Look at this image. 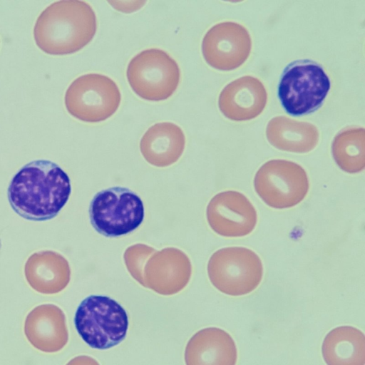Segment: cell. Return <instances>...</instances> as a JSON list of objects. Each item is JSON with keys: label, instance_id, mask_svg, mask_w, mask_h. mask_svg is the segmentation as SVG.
<instances>
[{"label": "cell", "instance_id": "2e32d148", "mask_svg": "<svg viewBox=\"0 0 365 365\" xmlns=\"http://www.w3.org/2000/svg\"><path fill=\"white\" fill-rule=\"evenodd\" d=\"M266 135L274 147L292 153L309 152L319 141V132L314 125L286 116L272 118L267 125Z\"/></svg>", "mask_w": 365, "mask_h": 365}, {"label": "cell", "instance_id": "277c9868", "mask_svg": "<svg viewBox=\"0 0 365 365\" xmlns=\"http://www.w3.org/2000/svg\"><path fill=\"white\" fill-rule=\"evenodd\" d=\"M89 217L93 227L107 237L125 235L143 222L141 198L130 189L112 187L97 192L91 201Z\"/></svg>", "mask_w": 365, "mask_h": 365}, {"label": "cell", "instance_id": "52a82bcc", "mask_svg": "<svg viewBox=\"0 0 365 365\" xmlns=\"http://www.w3.org/2000/svg\"><path fill=\"white\" fill-rule=\"evenodd\" d=\"M120 90L109 77L88 73L75 79L65 94L67 111L85 122L96 123L110 118L118 108Z\"/></svg>", "mask_w": 365, "mask_h": 365}, {"label": "cell", "instance_id": "5b68a950", "mask_svg": "<svg viewBox=\"0 0 365 365\" xmlns=\"http://www.w3.org/2000/svg\"><path fill=\"white\" fill-rule=\"evenodd\" d=\"M330 87L329 78L319 64L310 60H299L284 69L278 95L287 113L299 115L317 109Z\"/></svg>", "mask_w": 365, "mask_h": 365}, {"label": "cell", "instance_id": "7c38bea8", "mask_svg": "<svg viewBox=\"0 0 365 365\" xmlns=\"http://www.w3.org/2000/svg\"><path fill=\"white\" fill-rule=\"evenodd\" d=\"M267 101V93L263 83L257 78L245 76L230 82L222 90L218 106L226 118L244 121L258 116Z\"/></svg>", "mask_w": 365, "mask_h": 365}, {"label": "cell", "instance_id": "6da1fadb", "mask_svg": "<svg viewBox=\"0 0 365 365\" xmlns=\"http://www.w3.org/2000/svg\"><path fill=\"white\" fill-rule=\"evenodd\" d=\"M71 193L68 174L56 163L36 160L23 166L8 188L11 208L21 217L32 221L55 217Z\"/></svg>", "mask_w": 365, "mask_h": 365}, {"label": "cell", "instance_id": "9a60e30c", "mask_svg": "<svg viewBox=\"0 0 365 365\" xmlns=\"http://www.w3.org/2000/svg\"><path fill=\"white\" fill-rule=\"evenodd\" d=\"M24 274L33 289L41 294H53L66 287L70 271L63 257L53 251L43 250L28 258Z\"/></svg>", "mask_w": 365, "mask_h": 365}, {"label": "cell", "instance_id": "d6986e66", "mask_svg": "<svg viewBox=\"0 0 365 365\" xmlns=\"http://www.w3.org/2000/svg\"><path fill=\"white\" fill-rule=\"evenodd\" d=\"M333 157L339 167L349 173H356L365 167V130L349 128L338 133L332 143Z\"/></svg>", "mask_w": 365, "mask_h": 365}, {"label": "cell", "instance_id": "ba28073f", "mask_svg": "<svg viewBox=\"0 0 365 365\" xmlns=\"http://www.w3.org/2000/svg\"><path fill=\"white\" fill-rule=\"evenodd\" d=\"M262 274L259 256L242 247L218 250L209 264L212 283L220 292L230 296H242L254 291L261 282Z\"/></svg>", "mask_w": 365, "mask_h": 365}, {"label": "cell", "instance_id": "ac0fdd59", "mask_svg": "<svg viewBox=\"0 0 365 365\" xmlns=\"http://www.w3.org/2000/svg\"><path fill=\"white\" fill-rule=\"evenodd\" d=\"M185 135L176 124L158 123L150 127L140 140L144 156L152 162H167L177 158L185 145Z\"/></svg>", "mask_w": 365, "mask_h": 365}, {"label": "cell", "instance_id": "4fadbf2b", "mask_svg": "<svg viewBox=\"0 0 365 365\" xmlns=\"http://www.w3.org/2000/svg\"><path fill=\"white\" fill-rule=\"evenodd\" d=\"M24 333L33 346L46 353L61 350L68 340L65 314L51 304L37 306L28 314Z\"/></svg>", "mask_w": 365, "mask_h": 365}, {"label": "cell", "instance_id": "7a4b0ae2", "mask_svg": "<svg viewBox=\"0 0 365 365\" xmlns=\"http://www.w3.org/2000/svg\"><path fill=\"white\" fill-rule=\"evenodd\" d=\"M97 28L92 7L84 1L61 0L46 7L34 29L38 47L51 55L76 52L93 38Z\"/></svg>", "mask_w": 365, "mask_h": 365}, {"label": "cell", "instance_id": "30bf717a", "mask_svg": "<svg viewBox=\"0 0 365 365\" xmlns=\"http://www.w3.org/2000/svg\"><path fill=\"white\" fill-rule=\"evenodd\" d=\"M252 40L247 29L232 21H224L212 26L202 42V52L212 67L230 71L240 67L248 58Z\"/></svg>", "mask_w": 365, "mask_h": 365}, {"label": "cell", "instance_id": "9c48e42d", "mask_svg": "<svg viewBox=\"0 0 365 365\" xmlns=\"http://www.w3.org/2000/svg\"><path fill=\"white\" fill-rule=\"evenodd\" d=\"M258 195L269 206L283 209L299 204L309 190V180L299 164L285 160H272L257 172L254 180Z\"/></svg>", "mask_w": 365, "mask_h": 365}, {"label": "cell", "instance_id": "3957f363", "mask_svg": "<svg viewBox=\"0 0 365 365\" xmlns=\"http://www.w3.org/2000/svg\"><path fill=\"white\" fill-rule=\"evenodd\" d=\"M76 329L91 348L107 349L125 337L128 318L115 300L103 295H90L79 304L74 317Z\"/></svg>", "mask_w": 365, "mask_h": 365}, {"label": "cell", "instance_id": "5bb4252c", "mask_svg": "<svg viewBox=\"0 0 365 365\" xmlns=\"http://www.w3.org/2000/svg\"><path fill=\"white\" fill-rule=\"evenodd\" d=\"M237 351L232 336L217 327L196 332L185 351L186 365H235Z\"/></svg>", "mask_w": 365, "mask_h": 365}, {"label": "cell", "instance_id": "ffe728a7", "mask_svg": "<svg viewBox=\"0 0 365 365\" xmlns=\"http://www.w3.org/2000/svg\"><path fill=\"white\" fill-rule=\"evenodd\" d=\"M66 365H100L93 357L86 355L78 356L69 361Z\"/></svg>", "mask_w": 365, "mask_h": 365}, {"label": "cell", "instance_id": "8992f818", "mask_svg": "<svg viewBox=\"0 0 365 365\" xmlns=\"http://www.w3.org/2000/svg\"><path fill=\"white\" fill-rule=\"evenodd\" d=\"M127 78L133 91L148 101H163L177 89L180 71L177 62L165 51L146 49L129 62Z\"/></svg>", "mask_w": 365, "mask_h": 365}, {"label": "cell", "instance_id": "8fae6325", "mask_svg": "<svg viewBox=\"0 0 365 365\" xmlns=\"http://www.w3.org/2000/svg\"><path fill=\"white\" fill-rule=\"evenodd\" d=\"M208 218L212 228L225 237L249 235L257 223V212L250 201L237 191L218 194L208 209Z\"/></svg>", "mask_w": 365, "mask_h": 365}, {"label": "cell", "instance_id": "e0dca14e", "mask_svg": "<svg viewBox=\"0 0 365 365\" xmlns=\"http://www.w3.org/2000/svg\"><path fill=\"white\" fill-rule=\"evenodd\" d=\"M322 352L327 365H364V334L351 326L336 327L326 335Z\"/></svg>", "mask_w": 365, "mask_h": 365}]
</instances>
